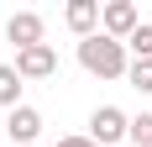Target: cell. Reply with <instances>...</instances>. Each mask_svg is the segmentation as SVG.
<instances>
[{
  "label": "cell",
  "mask_w": 152,
  "mask_h": 147,
  "mask_svg": "<svg viewBox=\"0 0 152 147\" xmlns=\"http://www.w3.org/2000/svg\"><path fill=\"white\" fill-rule=\"evenodd\" d=\"M79 63H84V74H94V79H126L131 53H126V42H115V37H105V32H94V37L79 42Z\"/></svg>",
  "instance_id": "cell-1"
},
{
  "label": "cell",
  "mask_w": 152,
  "mask_h": 147,
  "mask_svg": "<svg viewBox=\"0 0 152 147\" xmlns=\"http://www.w3.org/2000/svg\"><path fill=\"white\" fill-rule=\"evenodd\" d=\"M131 137V116H126L121 105H100L89 116V142L94 147H115V142H126Z\"/></svg>",
  "instance_id": "cell-2"
},
{
  "label": "cell",
  "mask_w": 152,
  "mask_h": 147,
  "mask_svg": "<svg viewBox=\"0 0 152 147\" xmlns=\"http://www.w3.org/2000/svg\"><path fill=\"white\" fill-rule=\"evenodd\" d=\"M137 26H142V11L131 5V0H110V5H100V32H105V37L126 42Z\"/></svg>",
  "instance_id": "cell-3"
},
{
  "label": "cell",
  "mask_w": 152,
  "mask_h": 147,
  "mask_svg": "<svg viewBox=\"0 0 152 147\" xmlns=\"http://www.w3.org/2000/svg\"><path fill=\"white\" fill-rule=\"evenodd\" d=\"M16 74H21V79H53V74H58V47L53 42H42V47H26V53H16Z\"/></svg>",
  "instance_id": "cell-4"
},
{
  "label": "cell",
  "mask_w": 152,
  "mask_h": 147,
  "mask_svg": "<svg viewBox=\"0 0 152 147\" xmlns=\"http://www.w3.org/2000/svg\"><path fill=\"white\" fill-rule=\"evenodd\" d=\"M5 132H11V147H37V137H42V110H37V105H16L11 116H5Z\"/></svg>",
  "instance_id": "cell-5"
},
{
  "label": "cell",
  "mask_w": 152,
  "mask_h": 147,
  "mask_svg": "<svg viewBox=\"0 0 152 147\" xmlns=\"http://www.w3.org/2000/svg\"><path fill=\"white\" fill-rule=\"evenodd\" d=\"M5 42H16V53L42 47V16L37 11H16L11 21H5Z\"/></svg>",
  "instance_id": "cell-6"
},
{
  "label": "cell",
  "mask_w": 152,
  "mask_h": 147,
  "mask_svg": "<svg viewBox=\"0 0 152 147\" xmlns=\"http://www.w3.org/2000/svg\"><path fill=\"white\" fill-rule=\"evenodd\" d=\"M63 21H68V32H74L79 42H84V37H94V32H100V0H68Z\"/></svg>",
  "instance_id": "cell-7"
},
{
  "label": "cell",
  "mask_w": 152,
  "mask_h": 147,
  "mask_svg": "<svg viewBox=\"0 0 152 147\" xmlns=\"http://www.w3.org/2000/svg\"><path fill=\"white\" fill-rule=\"evenodd\" d=\"M21 89H26V79L16 74V63H0V105H5V110L26 105V100H21Z\"/></svg>",
  "instance_id": "cell-8"
},
{
  "label": "cell",
  "mask_w": 152,
  "mask_h": 147,
  "mask_svg": "<svg viewBox=\"0 0 152 147\" xmlns=\"http://www.w3.org/2000/svg\"><path fill=\"white\" fill-rule=\"evenodd\" d=\"M126 84L137 89V95H152V58H131V68H126Z\"/></svg>",
  "instance_id": "cell-9"
},
{
  "label": "cell",
  "mask_w": 152,
  "mask_h": 147,
  "mask_svg": "<svg viewBox=\"0 0 152 147\" xmlns=\"http://www.w3.org/2000/svg\"><path fill=\"white\" fill-rule=\"evenodd\" d=\"M126 53H131V58H152V21H142V26L126 37Z\"/></svg>",
  "instance_id": "cell-10"
},
{
  "label": "cell",
  "mask_w": 152,
  "mask_h": 147,
  "mask_svg": "<svg viewBox=\"0 0 152 147\" xmlns=\"http://www.w3.org/2000/svg\"><path fill=\"white\" fill-rule=\"evenodd\" d=\"M126 142H137V147H152V110L131 116V137H126Z\"/></svg>",
  "instance_id": "cell-11"
},
{
  "label": "cell",
  "mask_w": 152,
  "mask_h": 147,
  "mask_svg": "<svg viewBox=\"0 0 152 147\" xmlns=\"http://www.w3.org/2000/svg\"><path fill=\"white\" fill-rule=\"evenodd\" d=\"M53 147H94V142H89V137H58Z\"/></svg>",
  "instance_id": "cell-12"
}]
</instances>
